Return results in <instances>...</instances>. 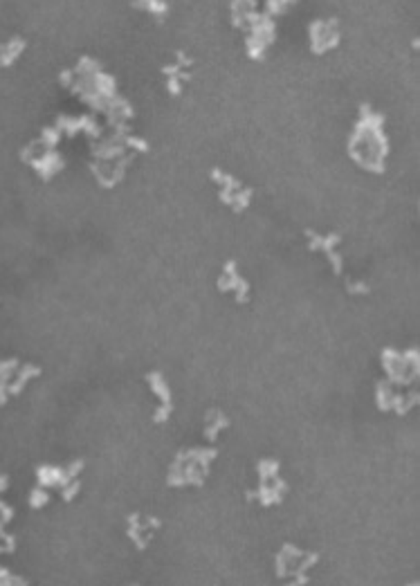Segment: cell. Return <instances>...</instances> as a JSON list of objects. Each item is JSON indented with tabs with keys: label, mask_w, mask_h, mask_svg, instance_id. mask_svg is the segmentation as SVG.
Returning <instances> with one entry per match:
<instances>
[{
	"label": "cell",
	"mask_w": 420,
	"mask_h": 586,
	"mask_svg": "<svg viewBox=\"0 0 420 586\" xmlns=\"http://www.w3.org/2000/svg\"><path fill=\"white\" fill-rule=\"evenodd\" d=\"M230 427V420L227 416H225L223 411L218 409H212L207 413V427H205V436L209 438V441H216V436L221 434L223 429Z\"/></svg>",
	"instance_id": "11"
},
{
	"label": "cell",
	"mask_w": 420,
	"mask_h": 586,
	"mask_svg": "<svg viewBox=\"0 0 420 586\" xmlns=\"http://www.w3.org/2000/svg\"><path fill=\"white\" fill-rule=\"evenodd\" d=\"M156 528H160V519H156V517L144 519L140 512H135V515L128 517V537H131L133 544L140 550H144L149 546V539H151L149 530H156Z\"/></svg>",
	"instance_id": "7"
},
{
	"label": "cell",
	"mask_w": 420,
	"mask_h": 586,
	"mask_svg": "<svg viewBox=\"0 0 420 586\" xmlns=\"http://www.w3.org/2000/svg\"><path fill=\"white\" fill-rule=\"evenodd\" d=\"M164 75H166V86L169 90H171V95H177L182 88V79H184V70H182V59L177 61L175 65H169V68H164Z\"/></svg>",
	"instance_id": "14"
},
{
	"label": "cell",
	"mask_w": 420,
	"mask_h": 586,
	"mask_svg": "<svg viewBox=\"0 0 420 586\" xmlns=\"http://www.w3.org/2000/svg\"><path fill=\"white\" fill-rule=\"evenodd\" d=\"M218 288H221V292H234L238 304H245V301L249 299V283L238 274L234 260H227V263H225L223 276L218 279Z\"/></svg>",
	"instance_id": "6"
},
{
	"label": "cell",
	"mask_w": 420,
	"mask_h": 586,
	"mask_svg": "<svg viewBox=\"0 0 420 586\" xmlns=\"http://www.w3.org/2000/svg\"><path fill=\"white\" fill-rule=\"evenodd\" d=\"M339 32L333 21H319L310 27V43L314 52H324L330 50L333 45H337Z\"/></svg>",
	"instance_id": "9"
},
{
	"label": "cell",
	"mask_w": 420,
	"mask_h": 586,
	"mask_svg": "<svg viewBox=\"0 0 420 586\" xmlns=\"http://www.w3.org/2000/svg\"><path fill=\"white\" fill-rule=\"evenodd\" d=\"M382 366L391 384H411L418 378V351L409 348L405 353H398L395 348H384Z\"/></svg>",
	"instance_id": "3"
},
{
	"label": "cell",
	"mask_w": 420,
	"mask_h": 586,
	"mask_svg": "<svg viewBox=\"0 0 420 586\" xmlns=\"http://www.w3.org/2000/svg\"><path fill=\"white\" fill-rule=\"evenodd\" d=\"M317 564V555L314 552H304L297 546L286 544L281 552L277 555V573L279 577H299V584L306 582V568Z\"/></svg>",
	"instance_id": "4"
},
{
	"label": "cell",
	"mask_w": 420,
	"mask_h": 586,
	"mask_svg": "<svg viewBox=\"0 0 420 586\" xmlns=\"http://www.w3.org/2000/svg\"><path fill=\"white\" fill-rule=\"evenodd\" d=\"M375 395H378V406L382 411H389L391 406H393V400H395V391H393V384L389 380H382V382H378V387H375Z\"/></svg>",
	"instance_id": "12"
},
{
	"label": "cell",
	"mask_w": 420,
	"mask_h": 586,
	"mask_svg": "<svg viewBox=\"0 0 420 586\" xmlns=\"http://www.w3.org/2000/svg\"><path fill=\"white\" fill-rule=\"evenodd\" d=\"M306 236H308V241H310V249L324 252V254L330 258V263H333L335 274H342V263H344V260H342V256H339L337 252H335V247L339 245V236H337V234L319 236V234H314V232H308Z\"/></svg>",
	"instance_id": "10"
},
{
	"label": "cell",
	"mask_w": 420,
	"mask_h": 586,
	"mask_svg": "<svg viewBox=\"0 0 420 586\" xmlns=\"http://www.w3.org/2000/svg\"><path fill=\"white\" fill-rule=\"evenodd\" d=\"M10 577H12V575L7 573L5 568H0V582H3V584H18L16 580H10Z\"/></svg>",
	"instance_id": "17"
},
{
	"label": "cell",
	"mask_w": 420,
	"mask_h": 586,
	"mask_svg": "<svg viewBox=\"0 0 420 586\" xmlns=\"http://www.w3.org/2000/svg\"><path fill=\"white\" fill-rule=\"evenodd\" d=\"M349 292L351 295H369V286L362 281H349Z\"/></svg>",
	"instance_id": "16"
},
{
	"label": "cell",
	"mask_w": 420,
	"mask_h": 586,
	"mask_svg": "<svg viewBox=\"0 0 420 586\" xmlns=\"http://www.w3.org/2000/svg\"><path fill=\"white\" fill-rule=\"evenodd\" d=\"M147 382H149V387L156 391V393L160 395V406H158V411H156V422H166L169 420V416H171V409H173V402H171V389H169V384L164 382V378L160 376L158 371H153V373H149L147 376Z\"/></svg>",
	"instance_id": "8"
},
{
	"label": "cell",
	"mask_w": 420,
	"mask_h": 586,
	"mask_svg": "<svg viewBox=\"0 0 420 586\" xmlns=\"http://www.w3.org/2000/svg\"><path fill=\"white\" fill-rule=\"evenodd\" d=\"M45 503H50V494H47V490L41 485V487H34L29 494V506L32 508H43Z\"/></svg>",
	"instance_id": "15"
},
{
	"label": "cell",
	"mask_w": 420,
	"mask_h": 586,
	"mask_svg": "<svg viewBox=\"0 0 420 586\" xmlns=\"http://www.w3.org/2000/svg\"><path fill=\"white\" fill-rule=\"evenodd\" d=\"M386 137L382 133V115L371 108H362L360 124L355 126L351 137V158L367 171H382L386 158Z\"/></svg>",
	"instance_id": "1"
},
{
	"label": "cell",
	"mask_w": 420,
	"mask_h": 586,
	"mask_svg": "<svg viewBox=\"0 0 420 586\" xmlns=\"http://www.w3.org/2000/svg\"><path fill=\"white\" fill-rule=\"evenodd\" d=\"M212 175H214L216 184L221 186V198H223L225 205H230L234 211H243V209L249 205L252 191L243 189V186L238 184V180H234L232 175L223 173V171H214Z\"/></svg>",
	"instance_id": "5"
},
{
	"label": "cell",
	"mask_w": 420,
	"mask_h": 586,
	"mask_svg": "<svg viewBox=\"0 0 420 586\" xmlns=\"http://www.w3.org/2000/svg\"><path fill=\"white\" fill-rule=\"evenodd\" d=\"M214 456V450H189L177 454L166 478L169 485H203V476Z\"/></svg>",
	"instance_id": "2"
},
{
	"label": "cell",
	"mask_w": 420,
	"mask_h": 586,
	"mask_svg": "<svg viewBox=\"0 0 420 586\" xmlns=\"http://www.w3.org/2000/svg\"><path fill=\"white\" fill-rule=\"evenodd\" d=\"M38 373H41V369H38V366H32V364H25L23 369H16V378L10 387V393H18V391H23V387H25L32 378H36Z\"/></svg>",
	"instance_id": "13"
}]
</instances>
